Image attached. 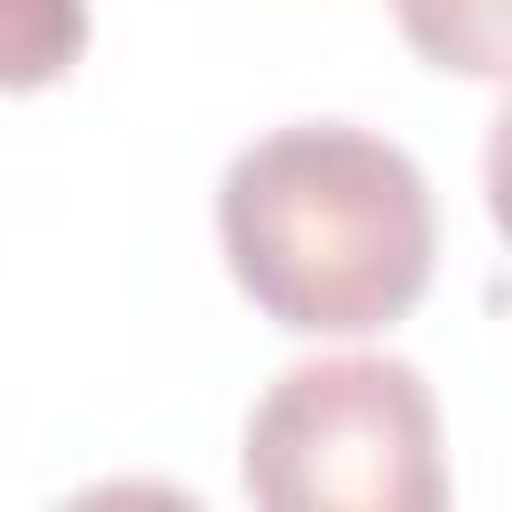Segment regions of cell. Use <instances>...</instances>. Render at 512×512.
I'll return each instance as SVG.
<instances>
[{"label": "cell", "instance_id": "6da1fadb", "mask_svg": "<svg viewBox=\"0 0 512 512\" xmlns=\"http://www.w3.org/2000/svg\"><path fill=\"white\" fill-rule=\"evenodd\" d=\"M240 296L296 336H376L416 312L440 256L424 168L344 120L256 136L216 192Z\"/></svg>", "mask_w": 512, "mask_h": 512}, {"label": "cell", "instance_id": "7a4b0ae2", "mask_svg": "<svg viewBox=\"0 0 512 512\" xmlns=\"http://www.w3.org/2000/svg\"><path fill=\"white\" fill-rule=\"evenodd\" d=\"M248 496L280 512H440V408L408 360L288 368L248 416Z\"/></svg>", "mask_w": 512, "mask_h": 512}, {"label": "cell", "instance_id": "3957f363", "mask_svg": "<svg viewBox=\"0 0 512 512\" xmlns=\"http://www.w3.org/2000/svg\"><path fill=\"white\" fill-rule=\"evenodd\" d=\"M88 48V0H0V88H56Z\"/></svg>", "mask_w": 512, "mask_h": 512}, {"label": "cell", "instance_id": "277c9868", "mask_svg": "<svg viewBox=\"0 0 512 512\" xmlns=\"http://www.w3.org/2000/svg\"><path fill=\"white\" fill-rule=\"evenodd\" d=\"M408 48L440 72L496 80L504 72V0H392Z\"/></svg>", "mask_w": 512, "mask_h": 512}]
</instances>
